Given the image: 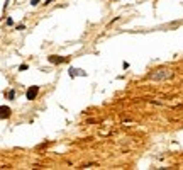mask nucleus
Wrapping results in <instances>:
<instances>
[{
    "mask_svg": "<svg viewBox=\"0 0 183 170\" xmlns=\"http://www.w3.org/2000/svg\"><path fill=\"white\" fill-rule=\"evenodd\" d=\"M149 78L151 80H168V78H173V72L169 70H158V72H153L149 73Z\"/></svg>",
    "mask_w": 183,
    "mask_h": 170,
    "instance_id": "obj_1",
    "label": "nucleus"
},
{
    "mask_svg": "<svg viewBox=\"0 0 183 170\" xmlns=\"http://www.w3.org/2000/svg\"><path fill=\"white\" fill-rule=\"evenodd\" d=\"M37 92H39V87H37V85L29 87V88H27V92H26V99H27V101H34V99H36V95H37Z\"/></svg>",
    "mask_w": 183,
    "mask_h": 170,
    "instance_id": "obj_2",
    "label": "nucleus"
},
{
    "mask_svg": "<svg viewBox=\"0 0 183 170\" xmlns=\"http://www.w3.org/2000/svg\"><path fill=\"white\" fill-rule=\"evenodd\" d=\"M47 60H49V63L60 65V63H63V61H66V58H61V56H56V54H53V56H49Z\"/></svg>",
    "mask_w": 183,
    "mask_h": 170,
    "instance_id": "obj_3",
    "label": "nucleus"
},
{
    "mask_svg": "<svg viewBox=\"0 0 183 170\" xmlns=\"http://www.w3.org/2000/svg\"><path fill=\"white\" fill-rule=\"evenodd\" d=\"M75 75L87 77V72H83V70H80V68H70V77H75Z\"/></svg>",
    "mask_w": 183,
    "mask_h": 170,
    "instance_id": "obj_4",
    "label": "nucleus"
},
{
    "mask_svg": "<svg viewBox=\"0 0 183 170\" xmlns=\"http://www.w3.org/2000/svg\"><path fill=\"white\" fill-rule=\"evenodd\" d=\"M0 111H2V119H5V117H9V116H10V109L7 107V106H2V107H0Z\"/></svg>",
    "mask_w": 183,
    "mask_h": 170,
    "instance_id": "obj_5",
    "label": "nucleus"
},
{
    "mask_svg": "<svg viewBox=\"0 0 183 170\" xmlns=\"http://www.w3.org/2000/svg\"><path fill=\"white\" fill-rule=\"evenodd\" d=\"M5 95H7V99H10V101H12L14 97H15V92H14V90H7Z\"/></svg>",
    "mask_w": 183,
    "mask_h": 170,
    "instance_id": "obj_6",
    "label": "nucleus"
},
{
    "mask_svg": "<svg viewBox=\"0 0 183 170\" xmlns=\"http://www.w3.org/2000/svg\"><path fill=\"white\" fill-rule=\"evenodd\" d=\"M5 22H7V26H14V20L10 19V17H9V19H7Z\"/></svg>",
    "mask_w": 183,
    "mask_h": 170,
    "instance_id": "obj_7",
    "label": "nucleus"
},
{
    "mask_svg": "<svg viewBox=\"0 0 183 170\" xmlns=\"http://www.w3.org/2000/svg\"><path fill=\"white\" fill-rule=\"evenodd\" d=\"M15 29H17V31H24V24H19V26L15 27Z\"/></svg>",
    "mask_w": 183,
    "mask_h": 170,
    "instance_id": "obj_8",
    "label": "nucleus"
},
{
    "mask_svg": "<svg viewBox=\"0 0 183 170\" xmlns=\"http://www.w3.org/2000/svg\"><path fill=\"white\" fill-rule=\"evenodd\" d=\"M27 68H29V67H27V65H20V67H19V70H20V72H22V70H27Z\"/></svg>",
    "mask_w": 183,
    "mask_h": 170,
    "instance_id": "obj_9",
    "label": "nucleus"
},
{
    "mask_svg": "<svg viewBox=\"0 0 183 170\" xmlns=\"http://www.w3.org/2000/svg\"><path fill=\"white\" fill-rule=\"evenodd\" d=\"M39 4V0H31V5H37Z\"/></svg>",
    "mask_w": 183,
    "mask_h": 170,
    "instance_id": "obj_10",
    "label": "nucleus"
}]
</instances>
